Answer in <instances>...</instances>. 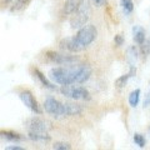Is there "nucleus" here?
<instances>
[{"label": "nucleus", "mask_w": 150, "mask_h": 150, "mask_svg": "<svg viewBox=\"0 0 150 150\" xmlns=\"http://www.w3.org/2000/svg\"><path fill=\"white\" fill-rule=\"evenodd\" d=\"M83 65H74L69 68H55L50 70V78L55 83L62 84V85H71L78 84V76L81 70Z\"/></svg>", "instance_id": "1"}, {"label": "nucleus", "mask_w": 150, "mask_h": 150, "mask_svg": "<svg viewBox=\"0 0 150 150\" xmlns=\"http://www.w3.org/2000/svg\"><path fill=\"white\" fill-rule=\"evenodd\" d=\"M89 16H90V6H89V3L86 0H84L81 6L70 18V26H71V29H81L83 26H85L86 21L89 20Z\"/></svg>", "instance_id": "2"}, {"label": "nucleus", "mask_w": 150, "mask_h": 150, "mask_svg": "<svg viewBox=\"0 0 150 150\" xmlns=\"http://www.w3.org/2000/svg\"><path fill=\"white\" fill-rule=\"evenodd\" d=\"M60 93L64 96L70 98L74 100H89L90 99V94L83 86H71V85H63L60 89Z\"/></svg>", "instance_id": "3"}, {"label": "nucleus", "mask_w": 150, "mask_h": 150, "mask_svg": "<svg viewBox=\"0 0 150 150\" xmlns=\"http://www.w3.org/2000/svg\"><path fill=\"white\" fill-rule=\"evenodd\" d=\"M96 38V29L94 25H85L81 29H79L78 34L75 35V39L79 44H81L84 48L90 45Z\"/></svg>", "instance_id": "4"}, {"label": "nucleus", "mask_w": 150, "mask_h": 150, "mask_svg": "<svg viewBox=\"0 0 150 150\" xmlns=\"http://www.w3.org/2000/svg\"><path fill=\"white\" fill-rule=\"evenodd\" d=\"M44 109L53 116H65V104L58 101L54 98H48L44 103Z\"/></svg>", "instance_id": "5"}, {"label": "nucleus", "mask_w": 150, "mask_h": 150, "mask_svg": "<svg viewBox=\"0 0 150 150\" xmlns=\"http://www.w3.org/2000/svg\"><path fill=\"white\" fill-rule=\"evenodd\" d=\"M46 59L49 62L58 64V65H69V64H74L78 62V58L74 55H64V54H58L54 51H49L46 53Z\"/></svg>", "instance_id": "6"}, {"label": "nucleus", "mask_w": 150, "mask_h": 150, "mask_svg": "<svg viewBox=\"0 0 150 150\" xmlns=\"http://www.w3.org/2000/svg\"><path fill=\"white\" fill-rule=\"evenodd\" d=\"M25 125H26L28 133H48L49 130L48 123L40 118H35V116L28 119Z\"/></svg>", "instance_id": "7"}, {"label": "nucleus", "mask_w": 150, "mask_h": 150, "mask_svg": "<svg viewBox=\"0 0 150 150\" xmlns=\"http://www.w3.org/2000/svg\"><path fill=\"white\" fill-rule=\"evenodd\" d=\"M19 96H20V100L23 101V104H24L28 109H30L33 112H35V114H41V110L39 105H38V103L35 100V98L33 96V94L28 90H24L19 94Z\"/></svg>", "instance_id": "8"}, {"label": "nucleus", "mask_w": 150, "mask_h": 150, "mask_svg": "<svg viewBox=\"0 0 150 150\" xmlns=\"http://www.w3.org/2000/svg\"><path fill=\"white\" fill-rule=\"evenodd\" d=\"M60 48L67 49L69 51H71V53H78V51H81V50L85 49L81 44L78 43L76 39H75V36L74 38H65V39H63L62 41H60Z\"/></svg>", "instance_id": "9"}, {"label": "nucleus", "mask_w": 150, "mask_h": 150, "mask_svg": "<svg viewBox=\"0 0 150 150\" xmlns=\"http://www.w3.org/2000/svg\"><path fill=\"white\" fill-rule=\"evenodd\" d=\"M84 0H65L64 6H63V13L65 15H73V14L81 6Z\"/></svg>", "instance_id": "10"}, {"label": "nucleus", "mask_w": 150, "mask_h": 150, "mask_svg": "<svg viewBox=\"0 0 150 150\" xmlns=\"http://www.w3.org/2000/svg\"><path fill=\"white\" fill-rule=\"evenodd\" d=\"M133 39L137 44H143L145 41V30L144 28L135 25L133 28Z\"/></svg>", "instance_id": "11"}, {"label": "nucleus", "mask_w": 150, "mask_h": 150, "mask_svg": "<svg viewBox=\"0 0 150 150\" xmlns=\"http://www.w3.org/2000/svg\"><path fill=\"white\" fill-rule=\"evenodd\" d=\"M81 112H83L81 105L70 104V103H67V104H65V116H74V115L81 114Z\"/></svg>", "instance_id": "12"}, {"label": "nucleus", "mask_w": 150, "mask_h": 150, "mask_svg": "<svg viewBox=\"0 0 150 150\" xmlns=\"http://www.w3.org/2000/svg\"><path fill=\"white\" fill-rule=\"evenodd\" d=\"M34 74H35V76L38 78V80H39V81L41 83V85H43V86L50 89V90H55V89H56V86H55V85H53V84H51V83L48 80V79L45 78V75H44L43 73H40L38 69H35V70H34Z\"/></svg>", "instance_id": "13"}, {"label": "nucleus", "mask_w": 150, "mask_h": 150, "mask_svg": "<svg viewBox=\"0 0 150 150\" xmlns=\"http://www.w3.org/2000/svg\"><path fill=\"white\" fill-rule=\"evenodd\" d=\"M126 60L129 63V67L131 65H135L138 60V50L135 46H129L128 50H126Z\"/></svg>", "instance_id": "14"}, {"label": "nucleus", "mask_w": 150, "mask_h": 150, "mask_svg": "<svg viewBox=\"0 0 150 150\" xmlns=\"http://www.w3.org/2000/svg\"><path fill=\"white\" fill-rule=\"evenodd\" d=\"M0 137H1V139L8 140V142H21V140H24V137L16 133H11V131H1Z\"/></svg>", "instance_id": "15"}, {"label": "nucleus", "mask_w": 150, "mask_h": 150, "mask_svg": "<svg viewBox=\"0 0 150 150\" xmlns=\"http://www.w3.org/2000/svg\"><path fill=\"white\" fill-rule=\"evenodd\" d=\"M29 139L35 140V142H46L50 140V135L48 133H28Z\"/></svg>", "instance_id": "16"}, {"label": "nucleus", "mask_w": 150, "mask_h": 150, "mask_svg": "<svg viewBox=\"0 0 150 150\" xmlns=\"http://www.w3.org/2000/svg\"><path fill=\"white\" fill-rule=\"evenodd\" d=\"M140 93H142V91H140V89H137V90H134V91L130 93V95H129V104H130V106L135 108L139 104Z\"/></svg>", "instance_id": "17"}, {"label": "nucleus", "mask_w": 150, "mask_h": 150, "mask_svg": "<svg viewBox=\"0 0 150 150\" xmlns=\"http://www.w3.org/2000/svg\"><path fill=\"white\" fill-rule=\"evenodd\" d=\"M29 3H30V0H15V3H14V4H13V6L10 8V11L14 13V11L21 10V9H23V8H25Z\"/></svg>", "instance_id": "18"}, {"label": "nucleus", "mask_w": 150, "mask_h": 150, "mask_svg": "<svg viewBox=\"0 0 150 150\" xmlns=\"http://www.w3.org/2000/svg\"><path fill=\"white\" fill-rule=\"evenodd\" d=\"M129 78H131L130 73H128V74H125V75H121V76H119V78L115 80V86H116V88H119V89L124 88V86H125V84L128 83Z\"/></svg>", "instance_id": "19"}, {"label": "nucleus", "mask_w": 150, "mask_h": 150, "mask_svg": "<svg viewBox=\"0 0 150 150\" xmlns=\"http://www.w3.org/2000/svg\"><path fill=\"white\" fill-rule=\"evenodd\" d=\"M120 4H121V8H123V10L126 14L133 13V10H134L133 0H120Z\"/></svg>", "instance_id": "20"}, {"label": "nucleus", "mask_w": 150, "mask_h": 150, "mask_svg": "<svg viewBox=\"0 0 150 150\" xmlns=\"http://www.w3.org/2000/svg\"><path fill=\"white\" fill-rule=\"evenodd\" d=\"M134 143L137 144L139 148H144L145 146V143H146V142H145L144 135L137 133V134H134Z\"/></svg>", "instance_id": "21"}, {"label": "nucleus", "mask_w": 150, "mask_h": 150, "mask_svg": "<svg viewBox=\"0 0 150 150\" xmlns=\"http://www.w3.org/2000/svg\"><path fill=\"white\" fill-rule=\"evenodd\" d=\"M140 50H142V54L144 55V58L150 54V40H145L143 44H140Z\"/></svg>", "instance_id": "22"}, {"label": "nucleus", "mask_w": 150, "mask_h": 150, "mask_svg": "<svg viewBox=\"0 0 150 150\" xmlns=\"http://www.w3.org/2000/svg\"><path fill=\"white\" fill-rule=\"evenodd\" d=\"M53 148L56 149V150H69L71 146H70L69 144H67V143H60L59 142V143H55Z\"/></svg>", "instance_id": "23"}, {"label": "nucleus", "mask_w": 150, "mask_h": 150, "mask_svg": "<svg viewBox=\"0 0 150 150\" xmlns=\"http://www.w3.org/2000/svg\"><path fill=\"white\" fill-rule=\"evenodd\" d=\"M114 43H115V45H118V46L123 45V44H124V38H123V35H115Z\"/></svg>", "instance_id": "24"}, {"label": "nucleus", "mask_w": 150, "mask_h": 150, "mask_svg": "<svg viewBox=\"0 0 150 150\" xmlns=\"http://www.w3.org/2000/svg\"><path fill=\"white\" fill-rule=\"evenodd\" d=\"M150 105V90H149V93L145 95V99H144V108H146V106H149Z\"/></svg>", "instance_id": "25"}, {"label": "nucleus", "mask_w": 150, "mask_h": 150, "mask_svg": "<svg viewBox=\"0 0 150 150\" xmlns=\"http://www.w3.org/2000/svg\"><path fill=\"white\" fill-rule=\"evenodd\" d=\"M93 1H94V4H95V5H98V6H101L103 4H104L105 0H93Z\"/></svg>", "instance_id": "26"}, {"label": "nucleus", "mask_w": 150, "mask_h": 150, "mask_svg": "<svg viewBox=\"0 0 150 150\" xmlns=\"http://www.w3.org/2000/svg\"><path fill=\"white\" fill-rule=\"evenodd\" d=\"M6 149H9V150H23V148H20V146H8Z\"/></svg>", "instance_id": "27"}, {"label": "nucleus", "mask_w": 150, "mask_h": 150, "mask_svg": "<svg viewBox=\"0 0 150 150\" xmlns=\"http://www.w3.org/2000/svg\"><path fill=\"white\" fill-rule=\"evenodd\" d=\"M10 1H11V0H4V4H9Z\"/></svg>", "instance_id": "28"}]
</instances>
